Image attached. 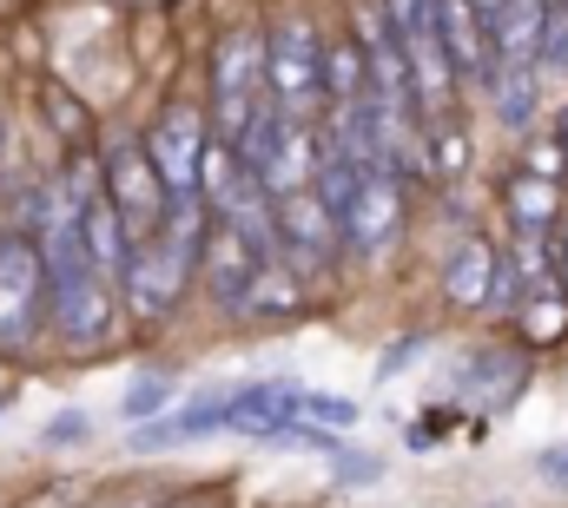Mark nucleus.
I'll use <instances>...</instances> for the list:
<instances>
[{
  "label": "nucleus",
  "instance_id": "obj_7",
  "mask_svg": "<svg viewBox=\"0 0 568 508\" xmlns=\"http://www.w3.org/2000/svg\"><path fill=\"white\" fill-rule=\"evenodd\" d=\"M337 238L357 257H384L404 238V179L390 172H364V185L351 192V205L337 212Z\"/></svg>",
  "mask_w": 568,
  "mask_h": 508
},
{
  "label": "nucleus",
  "instance_id": "obj_10",
  "mask_svg": "<svg viewBox=\"0 0 568 508\" xmlns=\"http://www.w3.org/2000/svg\"><path fill=\"white\" fill-rule=\"evenodd\" d=\"M252 277H258V252H252L232 225L212 219L205 252H199V284H205V297H212L225 317H245V291H252Z\"/></svg>",
  "mask_w": 568,
  "mask_h": 508
},
{
  "label": "nucleus",
  "instance_id": "obj_32",
  "mask_svg": "<svg viewBox=\"0 0 568 508\" xmlns=\"http://www.w3.org/2000/svg\"><path fill=\"white\" fill-rule=\"evenodd\" d=\"M0 159H7V126H0Z\"/></svg>",
  "mask_w": 568,
  "mask_h": 508
},
{
  "label": "nucleus",
  "instance_id": "obj_6",
  "mask_svg": "<svg viewBox=\"0 0 568 508\" xmlns=\"http://www.w3.org/2000/svg\"><path fill=\"white\" fill-rule=\"evenodd\" d=\"M344 252V238H337V212L317 199V185H304V192H291L278 199V257L311 284V277H324L331 264Z\"/></svg>",
  "mask_w": 568,
  "mask_h": 508
},
{
  "label": "nucleus",
  "instance_id": "obj_18",
  "mask_svg": "<svg viewBox=\"0 0 568 508\" xmlns=\"http://www.w3.org/2000/svg\"><path fill=\"white\" fill-rule=\"evenodd\" d=\"M523 383H529V370H523V357H509V350H483V357L463 364V389H469L476 403H496V409H503Z\"/></svg>",
  "mask_w": 568,
  "mask_h": 508
},
{
  "label": "nucleus",
  "instance_id": "obj_14",
  "mask_svg": "<svg viewBox=\"0 0 568 508\" xmlns=\"http://www.w3.org/2000/svg\"><path fill=\"white\" fill-rule=\"evenodd\" d=\"M304 277L291 271V264H258V277H252V291H245V317L239 324H291L297 311H304Z\"/></svg>",
  "mask_w": 568,
  "mask_h": 508
},
{
  "label": "nucleus",
  "instance_id": "obj_23",
  "mask_svg": "<svg viewBox=\"0 0 568 508\" xmlns=\"http://www.w3.org/2000/svg\"><path fill=\"white\" fill-rule=\"evenodd\" d=\"M304 423H317V429H351V423H357V403H351V396H331V389H304Z\"/></svg>",
  "mask_w": 568,
  "mask_h": 508
},
{
  "label": "nucleus",
  "instance_id": "obj_9",
  "mask_svg": "<svg viewBox=\"0 0 568 508\" xmlns=\"http://www.w3.org/2000/svg\"><path fill=\"white\" fill-rule=\"evenodd\" d=\"M297 416H304V383H291V377L239 383L225 396V429L232 436H252V443H278Z\"/></svg>",
  "mask_w": 568,
  "mask_h": 508
},
{
  "label": "nucleus",
  "instance_id": "obj_12",
  "mask_svg": "<svg viewBox=\"0 0 568 508\" xmlns=\"http://www.w3.org/2000/svg\"><path fill=\"white\" fill-rule=\"evenodd\" d=\"M549 20H556V0H503V13L489 20L496 67H536L542 40H549Z\"/></svg>",
  "mask_w": 568,
  "mask_h": 508
},
{
  "label": "nucleus",
  "instance_id": "obj_16",
  "mask_svg": "<svg viewBox=\"0 0 568 508\" xmlns=\"http://www.w3.org/2000/svg\"><path fill=\"white\" fill-rule=\"evenodd\" d=\"M509 219H516L523 238H549V225L562 219V185L556 179H536V172L509 179Z\"/></svg>",
  "mask_w": 568,
  "mask_h": 508
},
{
  "label": "nucleus",
  "instance_id": "obj_33",
  "mask_svg": "<svg viewBox=\"0 0 568 508\" xmlns=\"http://www.w3.org/2000/svg\"><path fill=\"white\" fill-rule=\"evenodd\" d=\"M562 145H568V120H562Z\"/></svg>",
  "mask_w": 568,
  "mask_h": 508
},
{
  "label": "nucleus",
  "instance_id": "obj_27",
  "mask_svg": "<svg viewBox=\"0 0 568 508\" xmlns=\"http://www.w3.org/2000/svg\"><path fill=\"white\" fill-rule=\"evenodd\" d=\"M536 469H542V482L568 489V443H562V449H542V456H536Z\"/></svg>",
  "mask_w": 568,
  "mask_h": 508
},
{
  "label": "nucleus",
  "instance_id": "obj_4",
  "mask_svg": "<svg viewBox=\"0 0 568 508\" xmlns=\"http://www.w3.org/2000/svg\"><path fill=\"white\" fill-rule=\"evenodd\" d=\"M199 284V264L192 257H179L159 232L152 238H133V252H126V271H120V304H126V317L133 324H165L179 304H185V291Z\"/></svg>",
  "mask_w": 568,
  "mask_h": 508
},
{
  "label": "nucleus",
  "instance_id": "obj_30",
  "mask_svg": "<svg viewBox=\"0 0 568 508\" xmlns=\"http://www.w3.org/2000/svg\"><path fill=\"white\" fill-rule=\"evenodd\" d=\"M7 409H13V383H0V416H7Z\"/></svg>",
  "mask_w": 568,
  "mask_h": 508
},
{
  "label": "nucleus",
  "instance_id": "obj_2",
  "mask_svg": "<svg viewBox=\"0 0 568 508\" xmlns=\"http://www.w3.org/2000/svg\"><path fill=\"white\" fill-rule=\"evenodd\" d=\"M265 100L291 120H324V33L311 20L265 27Z\"/></svg>",
  "mask_w": 568,
  "mask_h": 508
},
{
  "label": "nucleus",
  "instance_id": "obj_17",
  "mask_svg": "<svg viewBox=\"0 0 568 508\" xmlns=\"http://www.w3.org/2000/svg\"><path fill=\"white\" fill-rule=\"evenodd\" d=\"M483 93L496 100V120L503 126H529L536 120V100H542V67H496Z\"/></svg>",
  "mask_w": 568,
  "mask_h": 508
},
{
  "label": "nucleus",
  "instance_id": "obj_25",
  "mask_svg": "<svg viewBox=\"0 0 568 508\" xmlns=\"http://www.w3.org/2000/svg\"><path fill=\"white\" fill-rule=\"evenodd\" d=\"M87 436H93V423H87L80 409H67V416H53V423H47V436H40V443H47V449H60V443H87Z\"/></svg>",
  "mask_w": 568,
  "mask_h": 508
},
{
  "label": "nucleus",
  "instance_id": "obj_1",
  "mask_svg": "<svg viewBox=\"0 0 568 508\" xmlns=\"http://www.w3.org/2000/svg\"><path fill=\"white\" fill-rule=\"evenodd\" d=\"M239 159H245V172L272 192V199H291V192H304L311 179H317V165H324V139H317V120H291L278 106H265L252 132L239 139Z\"/></svg>",
  "mask_w": 568,
  "mask_h": 508
},
{
  "label": "nucleus",
  "instance_id": "obj_28",
  "mask_svg": "<svg viewBox=\"0 0 568 508\" xmlns=\"http://www.w3.org/2000/svg\"><path fill=\"white\" fill-rule=\"evenodd\" d=\"M410 357H424V337H404V344H397V350L384 357V377H397V370H404Z\"/></svg>",
  "mask_w": 568,
  "mask_h": 508
},
{
  "label": "nucleus",
  "instance_id": "obj_13",
  "mask_svg": "<svg viewBox=\"0 0 568 508\" xmlns=\"http://www.w3.org/2000/svg\"><path fill=\"white\" fill-rule=\"evenodd\" d=\"M496 271H503V252H496L489 238H463V245L449 252V264H443V297H449L456 311H489Z\"/></svg>",
  "mask_w": 568,
  "mask_h": 508
},
{
  "label": "nucleus",
  "instance_id": "obj_20",
  "mask_svg": "<svg viewBox=\"0 0 568 508\" xmlns=\"http://www.w3.org/2000/svg\"><path fill=\"white\" fill-rule=\"evenodd\" d=\"M516 324H523V344H556L568 337V297H529L523 311H516Z\"/></svg>",
  "mask_w": 568,
  "mask_h": 508
},
{
  "label": "nucleus",
  "instance_id": "obj_11",
  "mask_svg": "<svg viewBox=\"0 0 568 508\" xmlns=\"http://www.w3.org/2000/svg\"><path fill=\"white\" fill-rule=\"evenodd\" d=\"M436 40H443L456 80L489 87V73H496V47H489V20H483L469 0H436Z\"/></svg>",
  "mask_w": 568,
  "mask_h": 508
},
{
  "label": "nucleus",
  "instance_id": "obj_29",
  "mask_svg": "<svg viewBox=\"0 0 568 508\" xmlns=\"http://www.w3.org/2000/svg\"><path fill=\"white\" fill-rule=\"evenodd\" d=\"M469 7H476L483 20H496V13H503V0H469Z\"/></svg>",
  "mask_w": 568,
  "mask_h": 508
},
{
  "label": "nucleus",
  "instance_id": "obj_31",
  "mask_svg": "<svg viewBox=\"0 0 568 508\" xmlns=\"http://www.w3.org/2000/svg\"><path fill=\"white\" fill-rule=\"evenodd\" d=\"M562 291H568V232H562Z\"/></svg>",
  "mask_w": 568,
  "mask_h": 508
},
{
  "label": "nucleus",
  "instance_id": "obj_22",
  "mask_svg": "<svg viewBox=\"0 0 568 508\" xmlns=\"http://www.w3.org/2000/svg\"><path fill=\"white\" fill-rule=\"evenodd\" d=\"M40 106H47V113L60 120V139H67V152H73V145H93V120H87V106H80L73 93L47 87V93H40Z\"/></svg>",
  "mask_w": 568,
  "mask_h": 508
},
{
  "label": "nucleus",
  "instance_id": "obj_5",
  "mask_svg": "<svg viewBox=\"0 0 568 508\" xmlns=\"http://www.w3.org/2000/svg\"><path fill=\"white\" fill-rule=\"evenodd\" d=\"M100 172H106V199H113V212L126 219V232H133V238H152L172 192H165V179H159V165H152V152H145V132H113V139L100 145Z\"/></svg>",
  "mask_w": 568,
  "mask_h": 508
},
{
  "label": "nucleus",
  "instance_id": "obj_26",
  "mask_svg": "<svg viewBox=\"0 0 568 508\" xmlns=\"http://www.w3.org/2000/svg\"><path fill=\"white\" fill-rule=\"evenodd\" d=\"M331 463H337V482H351V489H357V482H377V476H384V463H377V456H351V449H337Z\"/></svg>",
  "mask_w": 568,
  "mask_h": 508
},
{
  "label": "nucleus",
  "instance_id": "obj_3",
  "mask_svg": "<svg viewBox=\"0 0 568 508\" xmlns=\"http://www.w3.org/2000/svg\"><path fill=\"white\" fill-rule=\"evenodd\" d=\"M47 331V264L27 232H0V357H27Z\"/></svg>",
  "mask_w": 568,
  "mask_h": 508
},
{
  "label": "nucleus",
  "instance_id": "obj_8",
  "mask_svg": "<svg viewBox=\"0 0 568 508\" xmlns=\"http://www.w3.org/2000/svg\"><path fill=\"white\" fill-rule=\"evenodd\" d=\"M205 145H212V120H205V106H192V100H172V106L145 126V152H152L165 192H199V159H205Z\"/></svg>",
  "mask_w": 568,
  "mask_h": 508
},
{
  "label": "nucleus",
  "instance_id": "obj_21",
  "mask_svg": "<svg viewBox=\"0 0 568 508\" xmlns=\"http://www.w3.org/2000/svg\"><path fill=\"white\" fill-rule=\"evenodd\" d=\"M120 416L140 429V423H159V416H172V377H140L126 389V403H120Z\"/></svg>",
  "mask_w": 568,
  "mask_h": 508
},
{
  "label": "nucleus",
  "instance_id": "obj_15",
  "mask_svg": "<svg viewBox=\"0 0 568 508\" xmlns=\"http://www.w3.org/2000/svg\"><path fill=\"white\" fill-rule=\"evenodd\" d=\"M371 100V60L357 47V33L324 40V106H357Z\"/></svg>",
  "mask_w": 568,
  "mask_h": 508
},
{
  "label": "nucleus",
  "instance_id": "obj_24",
  "mask_svg": "<svg viewBox=\"0 0 568 508\" xmlns=\"http://www.w3.org/2000/svg\"><path fill=\"white\" fill-rule=\"evenodd\" d=\"M562 165H568L562 132H556V139H536V145H529V172H536V179H562Z\"/></svg>",
  "mask_w": 568,
  "mask_h": 508
},
{
  "label": "nucleus",
  "instance_id": "obj_19",
  "mask_svg": "<svg viewBox=\"0 0 568 508\" xmlns=\"http://www.w3.org/2000/svg\"><path fill=\"white\" fill-rule=\"evenodd\" d=\"M424 159H429V179H463L469 172V159H476V145H469V132L456 126V120H429L424 132Z\"/></svg>",
  "mask_w": 568,
  "mask_h": 508
}]
</instances>
